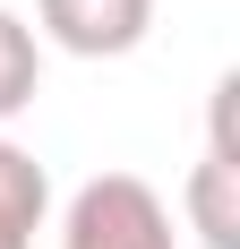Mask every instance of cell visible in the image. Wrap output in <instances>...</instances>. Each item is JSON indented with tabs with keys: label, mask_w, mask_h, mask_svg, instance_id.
I'll return each mask as SVG.
<instances>
[{
	"label": "cell",
	"mask_w": 240,
	"mask_h": 249,
	"mask_svg": "<svg viewBox=\"0 0 240 249\" xmlns=\"http://www.w3.org/2000/svg\"><path fill=\"white\" fill-rule=\"evenodd\" d=\"M232 95H240V77H215V129H206V155H197V172H189V224L206 249H240V198H232Z\"/></svg>",
	"instance_id": "cell-3"
},
{
	"label": "cell",
	"mask_w": 240,
	"mask_h": 249,
	"mask_svg": "<svg viewBox=\"0 0 240 249\" xmlns=\"http://www.w3.org/2000/svg\"><path fill=\"white\" fill-rule=\"evenodd\" d=\"M60 249H180V241H171V206L137 172H95L60 215Z\"/></svg>",
	"instance_id": "cell-1"
},
{
	"label": "cell",
	"mask_w": 240,
	"mask_h": 249,
	"mask_svg": "<svg viewBox=\"0 0 240 249\" xmlns=\"http://www.w3.org/2000/svg\"><path fill=\"white\" fill-rule=\"evenodd\" d=\"M43 206H51L43 163H34L17 138H0V249H34V232H43Z\"/></svg>",
	"instance_id": "cell-4"
},
{
	"label": "cell",
	"mask_w": 240,
	"mask_h": 249,
	"mask_svg": "<svg viewBox=\"0 0 240 249\" xmlns=\"http://www.w3.org/2000/svg\"><path fill=\"white\" fill-rule=\"evenodd\" d=\"M34 86H43V43L17 9H0V121H17L34 103Z\"/></svg>",
	"instance_id": "cell-5"
},
{
	"label": "cell",
	"mask_w": 240,
	"mask_h": 249,
	"mask_svg": "<svg viewBox=\"0 0 240 249\" xmlns=\"http://www.w3.org/2000/svg\"><path fill=\"white\" fill-rule=\"evenodd\" d=\"M34 26L77 60H120L154 35V0H34Z\"/></svg>",
	"instance_id": "cell-2"
}]
</instances>
